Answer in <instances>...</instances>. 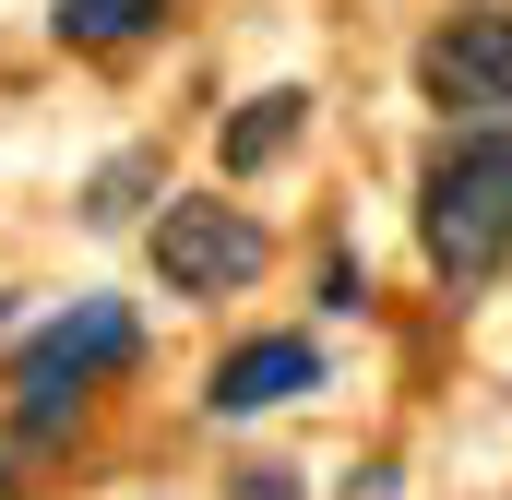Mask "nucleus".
<instances>
[{
	"mask_svg": "<svg viewBox=\"0 0 512 500\" xmlns=\"http://www.w3.org/2000/svg\"><path fill=\"white\" fill-rule=\"evenodd\" d=\"M417 239L453 286H477L489 262L512 250V120H465L441 131L429 179H417Z\"/></svg>",
	"mask_w": 512,
	"mask_h": 500,
	"instance_id": "nucleus-1",
	"label": "nucleus"
},
{
	"mask_svg": "<svg viewBox=\"0 0 512 500\" xmlns=\"http://www.w3.org/2000/svg\"><path fill=\"white\" fill-rule=\"evenodd\" d=\"M131 346H143V334H131V310H120V298H72V310H60V322H48V334L12 358V429H24V441L72 429L84 381H96V370H120Z\"/></svg>",
	"mask_w": 512,
	"mask_h": 500,
	"instance_id": "nucleus-2",
	"label": "nucleus"
},
{
	"mask_svg": "<svg viewBox=\"0 0 512 500\" xmlns=\"http://www.w3.org/2000/svg\"><path fill=\"white\" fill-rule=\"evenodd\" d=\"M262 250H274L262 215L227 203V191H167V215H155V274H167V298H227V286H251Z\"/></svg>",
	"mask_w": 512,
	"mask_h": 500,
	"instance_id": "nucleus-3",
	"label": "nucleus"
},
{
	"mask_svg": "<svg viewBox=\"0 0 512 500\" xmlns=\"http://www.w3.org/2000/svg\"><path fill=\"white\" fill-rule=\"evenodd\" d=\"M417 84H429V108H453V120H501L512 108V0H465L453 24H429Z\"/></svg>",
	"mask_w": 512,
	"mask_h": 500,
	"instance_id": "nucleus-4",
	"label": "nucleus"
},
{
	"mask_svg": "<svg viewBox=\"0 0 512 500\" xmlns=\"http://www.w3.org/2000/svg\"><path fill=\"white\" fill-rule=\"evenodd\" d=\"M310 381H322V346H310V334H262V346H239V358L215 370L203 405H215V417H262V405H298Z\"/></svg>",
	"mask_w": 512,
	"mask_h": 500,
	"instance_id": "nucleus-5",
	"label": "nucleus"
},
{
	"mask_svg": "<svg viewBox=\"0 0 512 500\" xmlns=\"http://www.w3.org/2000/svg\"><path fill=\"white\" fill-rule=\"evenodd\" d=\"M48 24H60L72 48H131V36L167 24V0H48Z\"/></svg>",
	"mask_w": 512,
	"mask_h": 500,
	"instance_id": "nucleus-6",
	"label": "nucleus"
},
{
	"mask_svg": "<svg viewBox=\"0 0 512 500\" xmlns=\"http://www.w3.org/2000/svg\"><path fill=\"white\" fill-rule=\"evenodd\" d=\"M298 120H310V96H251L239 120H227V167L251 179V167H274L286 143H298Z\"/></svg>",
	"mask_w": 512,
	"mask_h": 500,
	"instance_id": "nucleus-7",
	"label": "nucleus"
},
{
	"mask_svg": "<svg viewBox=\"0 0 512 500\" xmlns=\"http://www.w3.org/2000/svg\"><path fill=\"white\" fill-rule=\"evenodd\" d=\"M143 191H155V155H120V167L96 179V203H84V215H96V227H120V215L143 203Z\"/></svg>",
	"mask_w": 512,
	"mask_h": 500,
	"instance_id": "nucleus-8",
	"label": "nucleus"
},
{
	"mask_svg": "<svg viewBox=\"0 0 512 500\" xmlns=\"http://www.w3.org/2000/svg\"><path fill=\"white\" fill-rule=\"evenodd\" d=\"M227 500H298V477L286 465H251V477H227Z\"/></svg>",
	"mask_w": 512,
	"mask_h": 500,
	"instance_id": "nucleus-9",
	"label": "nucleus"
},
{
	"mask_svg": "<svg viewBox=\"0 0 512 500\" xmlns=\"http://www.w3.org/2000/svg\"><path fill=\"white\" fill-rule=\"evenodd\" d=\"M346 500H393V465H358V477H346Z\"/></svg>",
	"mask_w": 512,
	"mask_h": 500,
	"instance_id": "nucleus-10",
	"label": "nucleus"
}]
</instances>
